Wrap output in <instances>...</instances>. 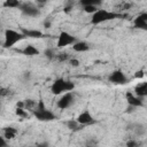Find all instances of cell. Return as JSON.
I'll list each match as a JSON object with an SVG mask.
<instances>
[{"instance_id": "20", "label": "cell", "mask_w": 147, "mask_h": 147, "mask_svg": "<svg viewBox=\"0 0 147 147\" xmlns=\"http://www.w3.org/2000/svg\"><path fill=\"white\" fill-rule=\"evenodd\" d=\"M37 106V101L32 100V99H28V100H24V109H31L33 110Z\"/></svg>"}, {"instance_id": "2", "label": "cell", "mask_w": 147, "mask_h": 147, "mask_svg": "<svg viewBox=\"0 0 147 147\" xmlns=\"http://www.w3.org/2000/svg\"><path fill=\"white\" fill-rule=\"evenodd\" d=\"M122 15L118 13H114V11H108L106 9H98L95 13L92 14V18H91V23L93 25H98L101 24L103 22L107 21H111L115 20L117 17H121Z\"/></svg>"}, {"instance_id": "4", "label": "cell", "mask_w": 147, "mask_h": 147, "mask_svg": "<svg viewBox=\"0 0 147 147\" xmlns=\"http://www.w3.org/2000/svg\"><path fill=\"white\" fill-rule=\"evenodd\" d=\"M25 36L22 32H18L13 29H7L5 31V41H3V47L5 48H10L13 47L16 42L23 40Z\"/></svg>"}, {"instance_id": "17", "label": "cell", "mask_w": 147, "mask_h": 147, "mask_svg": "<svg viewBox=\"0 0 147 147\" xmlns=\"http://www.w3.org/2000/svg\"><path fill=\"white\" fill-rule=\"evenodd\" d=\"M65 125L68 126V129H69L70 131H74V132L84 129V125H80L79 123H77L76 119H69V121H67V122H65Z\"/></svg>"}, {"instance_id": "10", "label": "cell", "mask_w": 147, "mask_h": 147, "mask_svg": "<svg viewBox=\"0 0 147 147\" xmlns=\"http://www.w3.org/2000/svg\"><path fill=\"white\" fill-rule=\"evenodd\" d=\"M133 25L137 29L147 30V13H141L138 15L133 21Z\"/></svg>"}, {"instance_id": "1", "label": "cell", "mask_w": 147, "mask_h": 147, "mask_svg": "<svg viewBox=\"0 0 147 147\" xmlns=\"http://www.w3.org/2000/svg\"><path fill=\"white\" fill-rule=\"evenodd\" d=\"M32 114H33V116L38 121H41V122H51V121L56 119L55 114L53 111H51L49 109L46 108V106H45V103H44L42 100H39L37 102V106L32 110Z\"/></svg>"}, {"instance_id": "7", "label": "cell", "mask_w": 147, "mask_h": 147, "mask_svg": "<svg viewBox=\"0 0 147 147\" xmlns=\"http://www.w3.org/2000/svg\"><path fill=\"white\" fill-rule=\"evenodd\" d=\"M76 121H77V123H79L80 125H84V126L96 123V119L90 114L88 110H84L83 113H80V114L77 116Z\"/></svg>"}, {"instance_id": "26", "label": "cell", "mask_w": 147, "mask_h": 147, "mask_svg": "<svg viewBox=\"0 0 147 147\" xmlns=\"http://www.w3.org/2000/svg\"><path fill=\"white\" fill-rule=\"evenodd\" d=\"M85 147H98V140H95L93 138L88 139L85 144Z\"/></svg>"}, {"instance_id": "12", "label": "cell", "mask_w": 147, "mask_h": 147, "mask_svg": "<svg viewBox=\"0 0 147 147\" xmlns=\"http://www.w3.org/2000/svg\"><path fill=\"white\" fill-rule=\"evenodd\" d=\"M24 36H25V38H41V37H44V33L41 32V31H39V30H33V29H22V31H21Z\"/></svg>"}, {"instance_id": "32", "label": "cell", "mask_w": 147, "mask_h": 147, "mask_svg": "<svg viewBox=\"0 0 147 147\" xmlns=\"http://www.w3.org/2000/svg\"><path fill=\"white\" fill-rule=\"evenodd\" d=\"M44 26H45V28H46V29H48V28H49V26H51V22H49V21H48V20H46V21H45V22H44Z\"/></svg>"}, {"instance_id": "31", "label": "cell", "mask_w": 147, "mask_h": 147, "mask_svg": "<svg viewBox=\"0 0 147 147\" xmlns=\"http://www.w3.org/2000/svg\"><path fill=\"white\" fill-rule=\"evenodd\" d=\"M134 77H136V78H141V77H144V71H142V70L137 71L136 75H134Z\"/></svg>"}, {"instance_id": "3", "label": "cell", "mask_w": 147, "mask_h": 147, "mask_svg": "<svg viewBox=\"0 0 147 147\" xmlns=\"http://www.w3.org/2000/svg\"><path fill=\"white\" fill-rule=\"evenodd\" d=\"M75 88V84L70 80H67L64 78H57L55 79L51 85V92L55 95H59L63 92H71Z\"/></svg>"}, {"instance_id": "25", "label": "cell", "mask_w": 147, "mask_h": 147, "mask_svg": "<svg viewBox=\"0 0 147 147\" xmlns=\"http://www.w3.org/2000/svg\"><path fill=\"white\" fill-rule=\"evenodd\" d=\"M10 94V90L7 87H0V98H6Z\"/></svg>"}, {"instance_id": "16", "label": "cell", "mask_w": 147, "mask_h": 147, "mask_svg": "<svg viewBox=\"0 0 147 147\" xmlns=\"http://www.w3.org/2000/svg\"><path fill=\"white\" fill-rule=\"evenodd\" d=\"M24 55H26V56H34V55H38L40 52H39V49H37L33 45H28V46H25L22 51H21Z\"/></svg>"}, {"instance_id": "28", "label": "cell", "mask_w": 147, "mask_h": 147, "mask_svg": "<svg viewBox=\"0 0 147 147\" xmlns=\"http://www.w3.org/2000/svg\"><path fill=\"white\" fill-rule=\"evenodd\" d=\"M69 63H70V65H72V67H78V65H79V61H78L77 59H70V60H69Z\"/></svg>"}, {"instance_id": "19", "label": "cell", "mask_w": 147, "mask_h": 147, "mask_svg": "<svg viewBox=\"0 0 147 147\" xmlns=\"http://www.w3.org/2000/svg\"><path fill=\"white\" fill-rule=\"evenodd\" d=\"M83 7L84 6H93V7H96L101 3V0H82L79 2Z\"/></svg>"}, {"instance_id": "27", "label": "cell", "mask_w": 147, "mask_h": 147, "mask_svg": "<svg viewBox=\"0 0 147 147\" xmlns=\"http://www.w3.org/2000/svg\"><path fill=\"white\" fill-rule=\"evenodd\" d=\"M98 10L96 7H93V6H84V11L85 13H88V14H93Z\"/></svg>"}, {"instance_id": "24", "label": "cell", "mask_w": 147, "mask_h": 147, "mask_svg": "<svg viewBox=\"0 0 147 147\" xmlns=\"http://www.w3.org/2000/svg\"><path fill=\"white\" fill-rule=\"evenodd\" d=\"M141 142L140 141H137L134 139H130L129 141H126V147H140Z\"/></svg>"}, {"instance_id": "18", "label": "cell", "mask_w": 147, "mask_h": 147, "mask_svg": "<svg viewBox=\"0 0 147 147\" xmlns=\"http://www.w3.org/2000/svg\"><path fill=\"white\" fill-rule=\"evenodd\" d=\"M21 5H22V2L18 0H7L3 2V7H6V8H20Z\"/></svg>"}, {"instance_id": "33", "label": "cell", "mask_w": 147, "mask_h": 147, "mask_svg": "<svg viewBox=\"0 0 147 147\" xmlns=\"http://www.w3.org/2000/svg\"><path fill=\"white\" fill-rule=\"evenodd\" d=\"M0 109H1V103H0Z\"/></svg>"}, {"instance_id": "23", "label": "cell", "mask_w": 147, "mask_h": 147, "mask_svg": "<svg viewBox=\"0 0 147 147\" xmlns=\"http://www.w3.org/2000/svg\"><path fill=\"white\" fill-rule=\"evenodd\" d=\"M44 53H45L46 57L49 59V60H53V59H55V56H56V54L54 53V51H53L52 48H47V49H45Z\"/></svg>"}, {"instance_id": "30", "label": "cell", "mask_w": 147, "mask_h": 147, "mask_svg": "<svg viewBox=\"0 0 147 147\" xmlns=\"http://www.w3.org/2000/svg\"><path fill=\"white\" fill-rule=\"evenodd\" d=\"M36 147H49V144H48V142H46V141H42V142L37 144V146H36Z\"/></svg>"}, {"instance_id": "9", "label": "cell", "mask_w": 147, "mask_h": 147, "mask_svg": "<svg viewBox=\"0 0 147 147\" xmlns=\"http://www.w3.org/2000/svg\"><path fill=\"white\" fill-rule=\"evenodd\" d=\"M109 80L114 84H125L127 78L125 76V74L122 70H115L110 74L109 76Z\"/></svg>"}, {"instance_id": "6", "label": "cell", "mask_w": 147, "mask_h": 147, "mask_svg": "<svg viewBox=\"0 0 147 147\" xmlns=\"http://www.w3.org/2000/svg\"><path fill=\"white\" fill-rule=\"evenodd\" d=\"M20 9H21V11H22L24 15L30 16V17H37V16L40 15V10H39L34 5H32V3H30V2H29V3H28V2L22 3L21 7H20Z\"/></svg>"}, {"instance_id": "22", "label": "cell", "mask_w": 147, "mask_h": 147, "mask_svg": "<svg viewBox=\"0 0 147 147\" xmlns=\"http://www.w3.org/2000/svg\"><path fill=\"white\" fill-rule=\"evenodd\" d=\"M15 114H16L18 117H21V118H26V117H29L28 113H26L23 108H16V109H15Z\"/></svg>"}, {"instance_id": "21", "label": "cell", "mask_w": 147, "mask_h": 147, "mask_svg": "<svg viewBox=\"0 0 147 147\" xmlns=\"http://www.w3.org/2000/svg\"><path fill=\"white\" fill-rule=\"evenodd\" d=\"M55 59L59 61V62H65L68 60H70V55L67 54V53H60L55 56Z\"/></svg>"}, {"instance_id": "13", "label": "cell", "mask_w": 147, "mask_h": 147, "mask_svg": "<svg viewBox=\"0 0 147 147\" xmlns=\"http://www.w3.org/2000/svg\"><path fill=\"white\" fill-rule=\"evenodd\" d=\"M134 93L139 98H144L147 95V83L144 82L141 84H138L136 87H134Z\"/></svg>"}, {"instance_id": "15", "label": "cell", "mask_w": 147, "mask_h": 147, "mask_svg": "<svg viewBox=\"0 0 147 147\" xmlns=\"http://www.w3.org/2000/svg\"><path fill=\"white\" fill-rule=\"evenodd\" d=\"M72 49L75 52H78V53H82V52H86L90 49V45L86 42V41H77L72 45Z\"/></svg>"}, {"instance_id": "29", "label": "cell", "mask_w": 147, "mask_h": 147, "mask_svg": "<svg viewBox=\"0 0 147 147\" xmlns=\"http://www.w3.org/2000/svg\"><path fill=\"white\" fill-rule=\"evenodd\" d=\"M0 147H8V144L2 136H0Z\"/></svg>"}, {"instance_id": "11", "label": "cell", "mask_w": 147, "mask_h": 147, "mask_svg": "<svg viewBox=\"0 0 147 147\" xmlns=\"http://www.w3.org/2000/svg\"><path fill=\"white\" fill-rule=\"evenodd\" d=\"M126 100H127L129 106H131V107L137 108V107H142V106H144V100H142V98H139V96L132 94L131 92H127V93H126Z\"/></svg>"}, {"instance_id": "5", "label": "cell", "mask_w": 147, "mask_h": 147, "mask_svg": "<svg viewBox=\"0 0 147 147\" xmlns=\"http://www.w3.org/2000/svg\"><path fill=\"white\" fill-rule=\"evenodd\" d=\"M77 41L78 40H77L76 37H74L72 34H70L67 31H62L59 34V38H57V47L59 48H62V47H65L68 45H74Z\"/></svg>"}, {"instance_id": "14", "label": "cell", "mask_w": 147, "mask_h": 147, "mask_svg": "<svg viewBox=\"0 0 147 147\" xmlns=\"http://www.w3.org/2000/svg\"><path fill=\"white\" fill-rule=\"evenodd\" d=\"M17 129L13 127V126H6L3 127V138L6 140H10V139H14L17 134Z\"/></svg>"}, {"instance_id": "8", "label": "cell", "mask_w": 147, "mask_h": 147, "mask_svg": "<svg viewBox=\"0 0 147 147\" xmlns=\"http://www.w3.org/2000/svg\"><path fill=\"white\" fill-rule=\"evenodd\" d=\"M74 100H75V96H74L72 92H67L57 101V107L60 109H67L74 103Z\"/></svg>"}]
</instances>
